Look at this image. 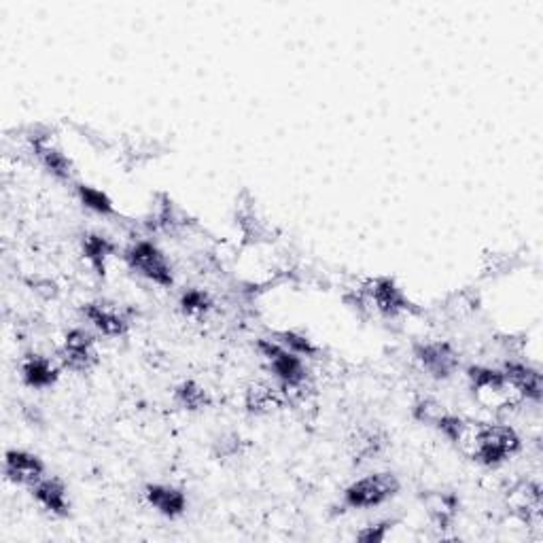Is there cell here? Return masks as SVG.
<instances>
[{"instance_id": "6", "label": "cell", "mask_w": 543, "mask_h": 543, "mask_svg": "<svg viewBox=\"0 0 543 543\" xmlns=\"http://www.w3.org/2000/svg\"><path fill=\"white\" fill-rule=\"evenodd\" d=\"M363 295L365 301L370 306H374L384 317H400V314L408 312L412 308L403 289L393 279H387V276L370 281L363 289Z\"/></svg>"}, {"instance_id": "21", "label": "cell", "mask_w": 543, "mask_h": 543, "mask_svg": "<svg viewBox=\"0 0 543 543\" xmlns=\"http://www.w3.org/2000/svg\"><path fill=\"white\" fill-rule=\"evenodd\" d=\"M77 193H79L81 202L85 204V208H90V211L100 212V214H113V212H115V208H113V202L109 200V195H106L104 192H100V189L92 187V185H79Z\"/></svg>"}, {"instance_id": "1", "label": "cell", "mask_w": 543, "mask_h": 543, "mask_svg": "<svg viewBox=\"0 0 543 543\" xmlns=\"http://www.w3.org/2000/svg\"><path fill=\"white\" fill-rule=\"evenodd\" d=\"M454 444L478 463L495 467L520 450V438L511 427L465 420Z\"/></svg>"}, {"instance_id": "22", "label": "cell", "mask_w": 543, "mask_h": 543, "mask_svg": "<svg viewBox=\"0 0 543 543\" xmlns=\"http://www.w3.org/2000/svg\"><path fill=\"white\" fill-rule=\"evenodd\" d=\"M274 340L281 346H285L287 350H291V352H295V355H300V357H312V355H317V346H314L312 340L306 338L304 333L282 331Z\"/></svg>"}, {"instance_id": "2", "label": "cell", "mask_w": 543, "mask_h": 543, "mask_svg": "<svg viewBox=\"0 0 543 543\" xmlns=\"http://www.w3.org/2000/svg\"><path fill=\"white\" fill-rule=\"evenodd\" d=\"M469 382L473 397L486 410H508L518 401V393L511 389L503 371L490 368H471Z\"/></svg>"}, {"instance_id": "24", "label": "cell", "mask_w": 543, "mask_h": 543, "mask_svg": "<svg viewBox=\"0 0 543 543\" xmlns=\"http://www.w3.org/2000/svg\"><path fill=\"white\" fill-rule=\"evenodd\" d=\"M384 439L378 433H363L361 438L355 441V460H368L378 457V452L382 450Z\"/></svg>"}, {"instance_id": "10", "label": "cell", "mask_w": 543, "mask_h": 543, "mask_svg": "<svg viewBox=\"0 0 543 543\" xmlns=\"http://www.w3.org/2000/svg\"><path fill=\"white\" fill-rule=\"evenodd\" d=\"M511 511L524 522L539 524L541 520V489L535 482H520L509 490L508 499Z\"/></svg>"}, {"instance_id": "9", "label": "cell", "mask_w": 543, "mask_h": 543, "mask_svg": "<svg viewBox=\"0 0 543 543\" xmlns=\"http://www.w3.org/2000/svg\"><path fill=\"white\" fill-rule=\"evenodd\" d=\"M81 312L100 333L109 338L123 336L130 327L125 314L115 304H109V301H90Z\"/></svg>"}, {"instance_id": "16", "label": "cell", "mask_w": 543, "mask_h": 543, "mask_svg": "<svg viewBox=\"0 0 543 543\" xmlns=\"http://www.w3.org/2000/svg\"><path fill=\"white\" fill-rule=\"evenodd\" d=\"M20 371L24 382L33 389H47L58 380V370L54 368L49 359L41 355H28L22 361Z\"/></svg>"}, {"instance_id": "17", "label": "cell", "mask_w": 543, "mask_h": 543, "mask_svg": "<svg viewBox=\"0 0 543 543\" xmlns=\"http://www.w3.org/2000/svg\"><path fill=\"white\" fill-rule=\"evenodd\" d=\"M113 251H115V246H113L111 240L100 236V233H87L84 238V255L90 262L94 272L100 276L104 274L106 262H109Z\"/></svg>"}, {"instance_id": "5", "label": "cell", "mask_w": 543, "mask_h": 543, "mask_svg": "<svg viewBox=\"0 0 543 543\" xmlns=\"http://www.w3.org/2000/svg\"><path fill=\"white\" fill-rule=\"evenodd\" d=\"M259 350L265 361H268L270 370L274 371V376L285 384L287 389H300L306 382L308 371L301 363L300 355L287 350L285 346H281L276 340H262L259 342Z\"/></svg>"}, {"instance_id": "15", "label": "cell", "mask_w": 543, "mask_h": 543, "mask_svg": "<svg viewBox=\"0 0 543 543\" xmlns=\"http://www.w3.org/2000/svg\"><path fill=\"white\" fill-rule=\"evenodd\" d=\"M33 495L36 501H39L43 508L47 511H52L55 516H66L68 508V495H66V486L60 482L58 478H47V479H39L33 486Z\"/></svg>"}, {"instance_id": "3", "label": "cell", "mask_w": 543, "mask_h": 543, "mask_svg": "<svg viewBox=\"0 0 543 543\" xmlns=\"http://www.w3.org/2000/svg\"><path fill=\"white\" fill-rule=\"evenodd\" d=\"M125 262L134 272L160 287H173L174 276L173 268H170L168 259L163 252L157 249L153 242L147 240H138L125 251Z\"/></svg>"}, {"instance_id": "13", "label": "cell", "mask_w": 543, "mask_h": 543, "mask_svg": "<svg viewBox=\"0 0 543 543\" xmlns=\"http://www.w3.org/2000/svg\"><path fill=\"white\" fill-rule=\"evenodd\" d=\"M35 153L39 157L43 166H45L54 176H58L62 181H71L74 174L73 162L62 153V151L55 147L54 143H49L47 136H36L33 138Z\"/></svg>"}, {"instance_id": "7", "label": "cell", "mask_w": 543, "mask_h": 543, "mask_svg": "<svg viewBox=\"0 0 543 543\" xmlns=\"http://www.w3.org/2000/svg\"><path fill=\"white\" fill-rule=\"evenodd\" d=\"M416 361L429 376L446 380L459 370V355L448 342H425L414 349Z\"/></svg>"}, {"instance_id": "8", "label": "cell", "mask_w": 543, "mask_h": 543, "mask_svg": "<svg viewBox=\"0 0 543 543\" xmlns=\"http://www.w3.org/2000/svg\"><path fill=\"white\" fill-rule=\"evenodd\" d=\"M60 357H62V363H64L68 370L87 371L92 370L98 361L96 342H94V338L87 331L73 330L66 333Z\"/></svg>"}, {"instance_id": "12", "label": "cell", "mask_w": 543, "mask_h": 543, "mask_svg": "<svg viewBox=\"0 0 543 543\" xmlns=\"http://www.w3.org/2000/svg\"><path fill=\"white\" fill-rule=\"evenodd\" d=\"M503 376L508 378L511 389L516 390L518 397H524V400L539 401L541 400V374L533 368L524 363L509 361L505 363Z\"/></svg>"}, {"instance_id": "14", "label": "cell", "mask_w": 543, "mask_h": 543, "mask_svg": "<svg viewBox=\"0 0 543 543\" xmlns=\"http://www.w3.org/2000/svg\"><path fill=\"white\" fill-rule=\"evenodd\" d=\"M147 501L153 505V508L160 511V514L168 518L181 516L183 511L187 509V497L181 489H174V486L166 484H151L147 486Z\"/></svg>"}, {"instance_id": "11", "label": "cell", "mask_w": 543, "mask_h": 543, "mask_svg": "<svg viewBox=\"0 0 543 543\" xmlns=\"http://www.w3.org/2000/svg\"><path fill=\"white\" fill-rule=\"evenodd\" d=\"M43 471H45L43 460L30 452L9 450L5 457V473L15 484L35 486L43 478Z\"/></svg>"}, {"instance_id": "20", "label": "cell", "mask_w": 543, "mask_h": 543, "mask_svg": "<svg viewBox=\"0 0 543 543\" xmlns=\"http://www.w3.org/2000/svg\"><path fill=\"white\" fill-rule=\"evenodd\" d=\"M212 308L211 295L202 289H189L181 295V311L187 314V317H204V314Z\"/></svg>"}, {"instance_id": "23", "label": "cell", "mask_w": 543, "mask_h": 543, "mask_svg": "<svg viewBox=\"0 0 543 543\" xmlns=\"http://www.w3.org/2000/svg\"><path fill=\"white\" fill-rule=\"evenodd\" d=\"M429 509H431L435 522H438L439 527H446L454 518V514H457V499L450 495H438L429 501Z\"/></svg>"}, {"instance_id": "18", "label": "cell", "mask_w": 543, "mask_h": 543, "mask_svg": "<svg viewBox=\"0 0 543 543\" xmlns=\"http://www.w3.org/2000/svg\"><path fill=\"white\" fill-rule=\"evenodd\" d=\"M246 410L252 414H268L272 410L282 406V397L276 389L268 387V384H252L246 390Z\"/></svg>"}, {"instance_id": "4", "label": "cell", "mask_w": 543, "mask_h": 543, "mask_svg": "<svg viewBox=\"0 0 543 543\" xmlns=\"http://www.w3.org/2000/svg\"><path fill=\"white\" fill-rule=\"evenodd\" d=\"M400 492V479L393 473H374V476L357 479L344 492V501L349 508L365 509L376 508Z\"/></svg>"}, {"instance_id": "25", "label": "cell", "mask_w": 543, "mask_h": 543, "mask_svg": "<svg viewBox=\"0 0 543 543\" xmlns=\"http://www.w3.org/2000/svg\"><path fill=\"white\" fill-rule=\"evenodd\" d=\"M390 527H393V522H389V520L380 522V524H371V527L363 528L361 533L357 535V539L365 541V543H380V541L387 539V533H389Z\"/></svg>"}, {"instance_id": "26", "label": "cell", "mask_w": 543, "mask_h": 543, "mask_svg": "<svg viewBox=\"0 0 543 543\" xmlns=\"http://www.w3.org/2000/svg\"><path fill=\"white\" fill-rule=\"evenodd\" d=\"M240 446H242V439H240L238 435H227V438H221L217 441V457H223V459L236 457V454L240 452Z\"/></svg>"}, {"instance_id": "19", "label": "cell", "mask_w": 543, "mask_h": 543, "mask_svg": "<svg viewBox=\"0 0 543 543\" xmlns=\"http://www.w3.org/2000/svg\"><path fill=\"white\" fill-rule=\"evenodd\" d=\"M174 400L181 408H185V410H202L211 403L206 390L198 387L195 382H183L181 387H176Z\"/></svg>"}]
</instances>
